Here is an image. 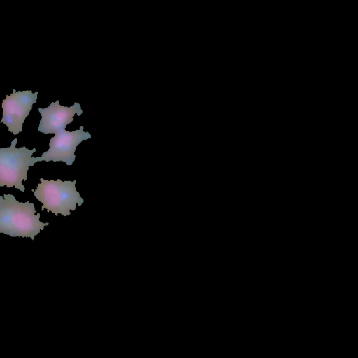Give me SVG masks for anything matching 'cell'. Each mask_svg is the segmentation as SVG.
Instances as JSON below:
<instances>
[{
	"label": "cell",
	"instance_id": "3",
	"mask_svg": "<svg viewBox=\"0 0 358 358\" xmlns=\"http://www.w3.org/2000/svg\"><path fill=\"white\" fill-rule=\"evenodd\" d=\"M17 138H14L7 148H0V187H15L24 192L22 181L28 178L27 171L31 166V159L36 149L25 146L16 148Z\"/></svg>",
	"mask_w": 358,
	"mask_h": 358
},
{
	"label": "cell",
	"instance_id": "6",
	"mask_svg": "<svg viewBox=\"0 0 358 358\" xmlns=\"http://www.w3.org/2000/svg\"><path fill=\"white\" fill-rule=\"evenodd\" d=\"M38 111L41 115L38 131L45 134H56L65 129L67 124L73 121L76 114L80 116L83 113L80 103L75 102L73 106L66 107L61 106L59 100L52 102L47 108H39Z\"/></svg>",
	"mask_w": 358,
	"mask_h": 358
},
{
	"label": "cell",
	"instance_id": "2",
	"mask_svg": "<svg viewBox=\"0 0 358 358\" xmlns=\"http://www.w3.org/2000/svg\"><path fill=\"white\" fill-rule=\"evenodd\" d=\"M40 182L36 189H32V192L43 204L41 210L46 209L56 216L58 214L69 216L71 215L70 210L74 211L77 205L80 206L84 202L79 192L76 189V180H46L41 178Z\"/></svg>",
	"mask_w": 358,
	"mask_h": 358
},
{
	"label": "cell",
	"instance_id": "4",
	"mask_svg": "<svg viewBox=\"0 0 358 358\" xmlns=\"http://www.w3.org/2000/svg\"><path fill=\"white\" fill-rule=\"evenodd\" d=\"M84 127L80 126L79 129L68 131L62 129L55 134L49 142V149L43 152L40 157H31V166L37 162H64L71 166L75 161V151L77 146L84 140L91 138L90 132L83 131Z\"/></svg>",
	"mask_w": 358,
	"mask_h": 358
},
{
	"label": "cell",
	"instance_id": "1",
	"mask_svg": "<svg viewBox=\"0 0 358 358\" xmlns=\"http://www.w3.org/2000/svg\"><path fill=\"white\" fill-rule=\"evenodd\" d=\"M34 204L19 202L12 194L0 196V233L11 237H29L32 240L48 222L40 221Z\"/></svg>",
	"mask_w": 358,
	"mask_h": 358
},
{
	"label": "cell",
	"instance_id": "5",
	"mask_svg": "<svg viewBox=\"0 0 358 358\" xmlns=\"http://www.w3.org/2000/svg\"><path fill=\"white\" fill-rule=\"evenodd\" d=\"M38 92L16 91L6 95L2 101L3 114L0 123L4 124L13 135L22 132L23 123L29 115L32 106L37 101Z\"/></svg>",
	"mask_w": 358,
	"mask_h": 358
}]
</instances>
